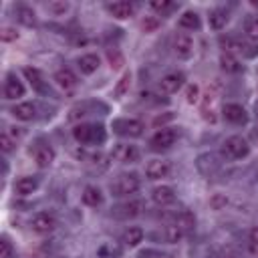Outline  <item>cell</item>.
Here are the masks:
<instances>
[{"mask_svg":"<svg viewBox=\"0 0 258 258\" xmlns=\"http://www.w3.org/2000/svg\"><path fill=\"white\" fill-rule=\"evenodd\" d=\"M177 26L185 32H196L202 28V16L196 10H183L177 18Z\"/></svg>","mask_w":258,"mask_h":258,"instance_id":"obj_28","label":"cell"},{"mask_svg":"<svg viewBox=\"0 0 258 258\" xmlns=\"http://www.w3.org/2000/svg\"><path fill=\"white\" fill-rule=\"evenodd\" d=\"M79 159H83L85 163L93 165L97 171H105V169L109 167V159H111V155H105V153H101V151H93V153H85V151H81V153H79Z\"/></svg>","mask_w":258,"mask_h":258,"instance_id":"obj_29","label":"cell"},{"mask_svg":"<svg viewBox=\"0 0 258 258\" xmlns=\"http://www.w3.org/2000/svg\"><path fill=\"white\" fill-rule=\"evenodd\" d=\"M228 22H230V12H228V8L216 6V8L210 10V14H208V24H210L212 30L220 32V30H224V28L228 26Z\"/></svg>","mask_w":258,"mask_h":258,"instance_id":"obj_24","label":"cell"},{"mask_svg":"<svg viewBox=\"0 0 258 258\" xmlns=\"http://www.w3.org/2000/svg\"><path fill=\"white\" fill-rule=\"evenodd\" d=\"M111 129H113V133H117L119 137L137 139V137H141V135H143L145 125H143V121H141V119H133V117H119V119H113Z\"/></svg>","mask_w":258,"mask_h":258,"instance_id":"obj_5","label":"cell"},{"mask_svg":"<svg viewBox=\"0 0 258 258\" xmlns=\"http://www.w3.org/2000/svg\"><path fill=\"white\" fill-rule=\"evenodd\" d=\"M220 46H222V50H226V52H232V54H236L238 58L242 56V58H256L258 56V44L256 42H252V40H248L246 36L242 38V36H234V34H222L220 38Z\"/></svg>","mask_w":258,"mask_h":258,"instance_id":"obj_2","label":"cell"},{"mask_svg":"<svg viewBox=\"0 0 258 258\" xmlns=\"http://www.w3.org/2000/svg\"><path fill=\"white\" fill-rule=\"evenodd\" d=\"M32 159H34L36 167L46 169V167H50V165L54 163V159H56V151H54V147H52L48 141H44V139H36L34 145H32Z\"/></svg>","mask_w":258,"mask_h":258,"instance_id":"obj_9","label":"cell"},{"mask_svg":"<svg viewBox=\"0 0 258 258\" xmlns=\"http://www.w3.org/2000/svg\"><path fill=\"white\" fill-rule=\"evenodd\" d=\"M0 38H2V42H12V40L18 38V32L12 26H2L0 28Z\"/></svg>","mask_w":258,"mask_h":258,"instance_id":"obj_44","label":"cell"},{"mask_svg":"<svg viewBox=\"0 0 258 258\" xmlns=\"http://www.w3.org/2000/svg\"><path fill=\"white\" fill-rule=\"evenodd\" d=\"M4 131H6V133H8V135L14 139V141H18V139L24 135V129H22V127H16V125H10V127H6Z\"/></svg>","mask_w":258,"mask_h":258,"instance_id":"obj_46","label":"cell"},{"mask_svg":"<svg viewBox=\"0 0 258 258\" xmlns=\"http://www.w3.org/2000/svg\"><path fill=\"white\" fill-rule=\"evenodd\" d=\"M145 210V202L137 200V198H129L117 206L111 208V216L117 218V220H133L137 216H141Z\"/></svg>","mask_w":258,"mask_h":258,"instance_id":"obj_8","label":"cell"},{"mask_svg":"<svg viewBox=\"0 0 258 258\" xmlns=\"http://www.w3.org/2000/svg\"><path fill=\"white\" fill-rule=\"evenodd\" d=\"M218 62H220V69L224 73H228V75H240V73H244V62L236 54H232V52L222 50Z\"/></svg>","mask_w":258,"mask_h":258,"instance_id":"obj_25","label":"cell"},{"mask_svg":"<svg viewBox=\"0 0 258 258\" xmlns=\"http://www.w3.org/2000/svg\"><path fill=\"white\" fill-rule=\"evenodd\" d=\"M222 117H224L226 123L236 125V127H244V125H248V121H250L248 111H246L240 103H224V107H222Z\"/></svg>","mask_w":258,"mask_h":258,"instance_id":"obj_11","label":"cell"},{"mask_svg":"<svg viewBox=\"0 0 258 258\" xmlns=\"http://www.w3.org/2000/svg\"><path fill=\"white\" fill-rule=\"evenodd\" d=\"M52 83L64 91V93H73L77 87H79V77L69 69V67H62V69H56L54 75H52Z\"/></svg>","mask_w":258,"mask_h":258,"instance_id":"obj_18","label":"cell"},{"mask_svg":"<svg viewBox=\"0 0 258 258\" xmlns=\"http://www.w3.org/2000/svg\"><path fill=\"white\" fill-rule=\"evenodd\" d=\"M36 105L32 103V101H18V103H14L12 107H10V115L16 119V121H22V123H26V121H32V119H36Z\"/></svg>","mask_w":258,"mask_h":258,"instance_id":"obj_20","label":"cell"},{"mask_svg":"<svg viewBox=\"0 0 258 258\" xmlns=\"http://www.w3.org/2000/svg\"><path fill=\"white\" fill-rule=\"evenodd\" d=\"M222 153L232 159V161H240V159H246L250 155V143L246 137L242 135H230L224 139L222 143Z\"/></svg>","mask_w":258,"mask_h":258,"instance_id":"obj_4","label":"cell"},{"mask_svg":"<svg viewBox=\"0 0 258 258\" xmlns=\"http://www.w3.org/2000/svg\"><path fill=\"white\" fill-rule=\"evenodd\" d=\"M256 119H258V103H256Z\"/></svg>","mask_w":258,"mask_h":258,"instance_id":"obj_48","label":"cell"},{"mask_svg":"<svg viewBox=\"0 0 258 258\" xmlns=\"http://www.w3.org/2000/svg\"><path fill=\"white\" fill-rule=\"evenodd\" d=\"M101 67V56L97 52H85L81 56H77V69L81 71V75L85 77H91L99 71Z\"/></svg>","mask_w":258,"mask_h":258,"instance_id":"obj_21","label":"cell"},{"mask_svg":"<svg viewBox=\"0 0 258 258\" xmlns=\"http://www.w3.org/2000/svg\"><path fill=\"white\" fill-rule=\"evenodd\" d=\"M81 202H83L87 208H99V206H103L105 196H103V191H101V187H99V185L89 183V185H85V187H83Z\"/></svg>","mask_w":258,"mask_h":258,"instance_id":"obj_27","label":"cell"},{"mask_svg":"<svg viewBox=\"0 0 258 258\" xmlns=\"http://www.w3.org/2000/svg\"><path fill=\"white\" fill-rule=\"evenodd\" d=\"M169 173H171V163L163 157H153L145 163V177L151 179V181L169 177Z\"/></svg>","mask_w":258,"mask_h":258,"instance_id":"obj_16","label":"cell"},{"mask_svg":"<svg viewBox=\"0 0 258 258\" xmlns=\"http://www.w3.org/2000/svg\"><path fill=\"white\" fill-rule=\"evenodd\" d=\"M73 139L81 145V147H99L107 141V129L103 123H87L81 121L73 127Z\"/></svg>","mask_w":258,"mask_h":258,"instance_id":"obj_1","label":"cell"},{"mask_svg":"<svg viewBox=\"0 0 258 258\" xmlns=\"http://www.w3.org/2000/svg\"><path fill=\"white\" fill-rule=\"evenodd\" d=\"M175 224L183 230V234L194 232V230H196V216H194V212H189V210L177 212V214H175Z\"/></svg>","mask_w":258,"mask_h":258,"instance_id":"obj_31","label":"cell"},{"mask_svg":"<svg viewBox=\"0 0 258 258\" xmlns=\"http://www.w3.org/2000/svg\"><path fill=\"white\" fill-rule=\"evenodd\" d=\"M151 200H153L157 206H161V208H167V206L175 204L177 196H175V189H173L171 185H165V183H161V185H155V187L151 189Z\"/></svg>","mask_w":258,"mask_h":258,"instance_id":"obj_23","label":"cell"},{"mask_svg":"<svg viewBox=\"0 0 258 258\" xmlns=\"http://www.w3.org/2000/svg\"><path fill=\"white\" fill-rule=\"evenodd\" d=\"M159 26H161V18H159V16H155V14H149V16H145V18L141 20V30H143L145 34L155 32Z\"/></svg>","mask_w":258,"mask_h":258,"instance_id":"obj_40","label":"cell"},{"mask_svg":"<svg viewBox=\"0 0 258 258\" xmlns=\"http://www.w3.org/2000/svg\"><path fill=\"white\" fill-rule=\"evenodd\" d=\"M0 149H2L4 155H10V153L16 149V141H14L6 131L0 133Z\"/></svg>","mask_w":258,"mask_h":258,"instance_id":"obj_41","label":"cell"},{"mask_svg":"<svg viewBox=\"0 0 258 258\" xmlns=\"http://www.w3.org/2000/svg\"><path fill=\"white\" fill-rule=\"evenodd\" d=\"M22 75L26 77L28 85L32 87V91H36L38 95H48L50 93V87H48V81L44 77V73L36 67H24L22 69Z\"/></svg>","mask_w":258,"mask_h":258,"instance_id":"obj_15","label":"cell"},{"mask_svg":"<svg viewBox=\"0 0 258 258\" xmlns=\"http://www.w3.org/2000/svg\"><path fill=\"white\" fill-rule=\"evenodd\" d=\"M44 8H46V12H50L52 16H64V14L71 10V4L64 2V0H52V2H46Z\"/></svg>","mask_w":258,"mask_h":258,"instance_id":"obj_36","label":"cell"},{"mask_svg":"<svg viewBox=\"0 0 258 258\" xmlns=\"http://www.w3.org/2000/svg\"><path fill=\"white\" fill-rule=\"evenodd\" d=\"M185 87V75L181 71H171V73H165L159 83H157V89L165 95H173L177 91H181Z\"/></svg>","mask_w":258,"mask_h":258,"instance_id":"obj_13","label":"cell"},{"mask_svg":"<svg viewBox=\"0 0 258 258\" xmlns=\"http://www.w3.org/2000/svg\"><path fill=\"white\" fill-rule=\"evenodd\" d=\"M224 258H236V256H224Z\"/></svg>","mask_w":258,"mask_h":258,"instance_id":"obj_49","label":"cell"},{"mask_svg":"<svg viewBox=\"0 0 258 258\" xmlns=\"http://www.w3.org/2000/svg\"><path fill=\"white\" fill-rule=\"evenodd\" d=\"M107 12H109L115 20H127V18H131V16H135L137 4H135V2H127V0L111 2V4H107Z\"/></svg>","mask_w":258,"mask_h":258,"instance_id":"obj_19","label":"cell"},{"mask_svg":"<svg viewBox=\"0 0 258 258\" xmlns=\"http://www.w3.org/2000/svg\"><path fill=\"white\" fill-rule=\"evenodd\" d=\"M40 185V177L38 175H22L14 181V194L20 196V198H26V196H32Z\"/></svg>","mask_w":258,"mask_h":258,"instance_id":"obj_22","label":"cell"},{"mask_svg":"<svg viewBox=\"0 0 258 258\" xmlns=\"http://www.w3.org/2000/svg\"><path fill=\"white\" fill-rule=\"evenodd\" d=\"M248 242L258 248V226H254V228L248 232Z\"/></svg>","mask_w":258,"mask_h":258,"instance_id":"obj_47","label":"cell"},{"mask_svg":"<svg viewBox=\"0 0 258 258\" xmlns=\"http://www.w3.org/2000/svg\"><path fill=\"white\" fill-rule=\"evenodd\" d=\"M208 204H210V208H212L214 212H222V210H226V206L230 204V198H228L226 194H222V191H216V194L210 196Z\"/></svg>","mask_w":258,"mask_h":258,"instance_id":"obj_38","label":"cell"},{"mask_svg":"<svg viewBox=\"0 0 258 258\" xmlns=\"http://www.w3.org/2000/svg\"><path fill=\"white\" fill-rule=\"evenodd\" d=\"M0 258H18L14 244L6 234H2V238H0Z\"/></svg>","mask_w":258,"mask_h":258,"instance_id":"obj_39","label":"cell"},{"mask_svg":"<svg viewBox=\"0 0 258 258\" xmlns=\"http://www.w3.org/2000/svg\"><path fill=\"white\" fill-rule=\"evenodd\" d=\"M244 36L252 42L258 44V14H250L246 20H244Z\"/></svg>","mask_w":258,"mask_h":258,"instance_id":"obj_34","label":"cell"},{"mask_svg":"<svg viewBox=\"0 0 258 258\" xmlns=\"http://www.w3.org/2000/svg\"><path fill=\"white\" fill-rule=\"evenodd\" d=\"M131 81H133L131 71H125V73L119 77V81L115 83V89H113L115 99H123L125 95H129V91H131Z\"/></svg>","mask_w":258,"mask_h":258,"instance_id":"obj_32","label":"cell"},{"mask_svg":"<svg viewBox=\"0 0 258 258\" xmlns=\"http://www.w3.org/2000/svg\"><path fill=\"white\" fill-rule=\"evenodd\" d=\"M12 10H14V18L22 24V26H36V12H34V8L32 6H28V4H24V2H18V4H14L12 6Z\"/></svg>","mask_w":258,"mask_h":258,"instance_id":"obj_26","label":"cell"},{"mask_svg":"<svg viewBox=\"0 0 258 258\" xmlns=\"http://www.w3.org/2000/svg\"><path fill=\"white\" fill-rule=\"evenodd\" d=\"M109 189L115 198H131L141 189V177L135 171H121L111 183Z\"/></svg>","mask_w":258,"mask_h":258,"instance_id":"obj_3","label":"cell"},{"mask_svg":"<svg viewBox=\"0 0 258 258\" xmlns=\"http://www.w3.org/2000/svg\"><path fill=\"white\" fill-rule=\"evenodd\" d=\"M143 238H145V232H143L141 226H129V228L123 232L121 242H123L125 246H129V248H135V246H139V244L143 242Z\"/></svg>","mask_w":258,"mask_h":258,"instance_id":"obj_30","label":"cell"},{"mask_svg":"<svg viewBox=\"0 0 258 258\" xmlns=\"http://www.w3.org/2000/svg\"><path fill=\"white\" fill-rule=\"evenodd\" d=\"M171 48H173V54L181 60H187L194 56V48H196V42L191 38L189 32H175L173 36V42H171Z\"/></svg>","mask_w":258,"mask_h":258,"instance_id":"obj_12","label":"cell"},{"mask_svg":"<svg viewBox=\"0 0 258 258\" xmlns=\"http://www.w3.org/2000/svg\"><path fill=\"white\" fill-rule=\"evenodd\" d=\"M111 159L123 163V165H131V163H137L141 161V149L129 141H121V143H115L113 149H111Z\"/></svg>","mask_w":258,"mask_h":258,"instance_id":"obj_7","label":"cell"},{"mask_svg":"<svg viewBox=\"0 0 258 258\" xmlns=\"http://www.w3.org/2000/svg\"><path fill=\"white\" fill-rule=\"evenodd\" d=\"M107 58H109V62H111L113 69H121V64L125 62V58L119 52V48H107Z\"/></svg>","mask_w":258,"mask_h":258,"instance_id":"obj_42","label":"cell"},{"mask_svg":"<svg viewBox=\"0 0 258 258\" xmlns=\"http://www.w3.org/2000/svg\"><path fill=\"white\" fill-rule=\"evenodd\" d=\"M30 228H32V232H36L40 236H46V234L56 230V218L50 212H36L30 218Z\"/></svg>","mask_w":258,"mask_h":258,"instance_id":"obj_14","label":"cell"},{"mask_svg":"<svg viewBox=\"0 0 258 258\" xmlns=\"http://www.w3.org/2000/svg\"><path fill=\"white\" fill-rule=\"evenodd\" d=\"M149 8L155 12V16H169L171 12L177 10V4L171 0H153L149 2Z\"/></svg>","mask_w":258,"mask_h":258,"instance_id":"obj_33","label":"cell"},{"mask_svg":"<svg viewBox=\"0 0 258 258\" xmlns=\"http://www.w3.org/2000/svg\"><path fill=\"white\" fill-rule=\"evenodd\" d=\"M91 105H93V101H83V103L75 105V107L71 109V113H69V119H71V121H77V119H83V117L91 115V113H93V111L89 109Z\"/></svg>","mask_w":258,"mask_h":258,"instance_id":"obj_37","label":"cell"},{"mask_svg":"<svg viewBox=\"0 0 258 258\" xmlns=\"http://www.w3.org/2000/svg\"><path fill=\"white\" fill-rule=\"evenodd\" d=\"M2 93H4V99H6V101H16V103L26 95V87H24V83L20 81V77H18L14 71L6 73Z\"/></svg>","mask_w":258,"mask_h":258,"instance_id":"obj_10","label":"cell"},{"mask_svg":"<svg viewBox=\"0 0 258 258\" xmlns=\"http://www.w3.org/2000/svg\"><path fill=\"white\" fill-rule=\"evenodd\" d=\"M171 119H173V113H171V111H165V115H157V117L153 119V125H155V127H159V125H161V127H167L165 123L171 121Z\"/></svg>","mask_w":258,"mask_h":258,"instance_id":"obj_45","label":"cell"},{"mask_svg":"<svg viewBox=\"0 0 258 258\" xmlns=\"http://www.w3.org/2000/svg\"><path fill=\"white\" fill-rule=\"evenodd\" d=\"M179 137V131L175 127H159L151 137H149V149L153 151H165V149H171L175 145Z\"/></svg>","mask_w":258,"mask_h":258,"instance_id":"obj_6","label":"cell"},{"mask_svg":"<svg viewBox=\"0 0 258 258\" xmlns=\"http://www.w3.org/2000/svg\"><path fill=\"white\" fill-rule=\"evenodd\" d=\"M196 167H198V171H200L202 175L212 177L214 173L220 171V167H222V159H220L216 153L206 151V153H200V155H198V159H196Z\"/></svg>","mask_w":258,"mask_h":258,"instance_id":"obj_17","label":"cell"},{"mask_svg":"<svg viewBox=\"0 0 258 258\" xmlns=\"http://www.w3.org/2000/svg\"><path fill=\"white\" fill-rule=\"evenodd\" d=\"M198 99H200V87L198 85H185V101L189 105H194V103H198Z\"/></svg>","mask_w":258,"mask_h":258,"instance_id":"obj_43","label":"cell"},{"mask_svg":"<svg viewBox=\"0 0 258 258\" xmlns=\"http://www.w3.org/2000/svg\"><path fill=\"white\" fill-rule=\"evenodd\" d=\"M163 236H165V242H167V244H179L185 234H183V230H181L175 222H171V224H167V226L163 228Z\"/></svg>","mask_w":258,"mask_h":258,"instance_id":"obj_35","label":"cell"}]
</instances>
